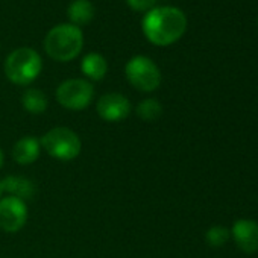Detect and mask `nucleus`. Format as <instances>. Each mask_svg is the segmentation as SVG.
<instances>
[{
  "label": "nucleus",
  "mask_w": 258,
  "mask_h": 258,
  "mask_svg": "<svg viewBox=\"0 0 258 258\" xmlns=\"http://www.w3.org/2000/svg\"><path fill=\"white\" fill-rule=\"evenodd\" d=\"M142 29L149 43L166 47L185 34L187 17L175 7H154L145 14Z\"/></svg>",
  "instance_id": "1"
},
{
  "label": "nucleus",
  "mask_w": 258,
  "mask_h": 258,
  "mask_svg": "<svg viewBox=\"0 0 258 258\" xmlns=\"http://www.w3.org/2000/svg\"><path fill=\"white\" fill-rule=\"evenodd\" d=\"M84 47V34L81 28L72 23H62L53 26L44 38L46 53L58 61L69 62L79 56Z\"/></svg>",
  "instance_id": "2"
},
{
  "label": "nucleus",
  "mask_w": 258,
  "mask_h": 258,
  "mask_svg": "<svg viewBox=\"0 0 258 258\" xmlns=\"http://www.w3.org/2000/svg\"><path fill=\"white\" fill-rule=\"evenodd\" d=\"M43 59L32 47H19L5 59V75L16 85H29L41 73Z\"/></svg>",
  "instance_id": "3"
},
{
  "label": "nucleus",
  "mask_w": 258,
  "mask_h": 258,
  "mask_svg": "<svg viewBox=\"0 0 258 258\" xmlns=\"http://www.w3.org/2000/svg\"><path fill=\"white\" fill-rule=\"evenodd\" d=\"M40 145L52 158L58 161H72L81 154L82 149V143L78 134L62 126L47 131L41 137Z\"/></svg>",
  "instance_id": "4"
},
{
  "label": "nucleus",
  "mask_w": 258,
  "mask_h": 258,
  "mask_svg": "<svg viewBox=\"0 0 258 258\" xmlns=\"http://www.w3.org/2000/svg\"><path fill=\"white\" fill-rule=\"evenodd\" d=\"M124 75L127 82L143 93L155 91L161 84V72L158 66L145 55H136L126 62Z\"/></svg>",
  "instance_id": "5"
},
{
  "label": "nucleus",
  "mask_w": 258,
  "mask_h": 258,
  "mask_svg": "<svg viewBox=\"0 0 258 258\" xmlns=\"http://www.w3.org/2000/svg\"><path fill=\"white\" fill-rule=\"evenodd\" d=\"M55 96L58 103L66 109L82 111L91 103L94 97V87L87 79H67L58 85Z\"/></svg>",
  "instance_id": "6"
},
{
  "label": "nucleus",
  "mask_w": 258,
  "mask_h": 258,
  "mask_svg": "<svg viewBox=\"0 0 258 258\" xmlns=\"http://www.w3.org/2000/svg\"><path fill=\"white\" fill-rule=\"evenodd\" d=\"M28 220V207L26 202L7 196L0 199V229L5 232H19Z\"/></svg>",
  "instance_id": "7"
},
{
  "label": "nucleus",
  "mask_w": 258,
  "mask_h": 258,
  "mask_svg": "<svg viewBox=\"0 0 258 258\" xmlns=\"http://www.w3.org/2000/svg\"><path fill=\"white\" fill-rule=\"evenodd\" d=\"M131 102L120 93H106L97 100L96 109L100 118L105 121H120L131 114Z\"/></svg>",
  "instance_id": "8"
},
{
  "label": "nucleus",
  "mask_w": 258,
  "mask_h": 258,
  "mask_svg": "<svg viewBox=\"0 0 258 258\" xmlns=\"http://www.w3.org/2000/svg\"><path fill=\"white\" fill-rule=\"evenodd\" d=\"M231 232L241 250L247 253H253L258 250V223H255L253 220L241 219L234 223Z\"/></svg>",
  "instance_id": "9"
},
{
  "label": "nucleus",
  "mask_w": 258,
  "mask_h": 258,
  "mask_svg": "<svg viewBox=\"0 0 258 258\" xmlns=\"http://www.w3.org/2000/svg\"><path fill=\"white\" fill-rule=\"evenodd\" d=\"M41 145L35 137H23L13 148V158L22 166H29L35 163L40 157Z\"/></svg>",
  "instance_id": "10"
},
{
  "label": "nucleus",
  "mask_w": 258,
  "mask_h": 258,
  "mask_svg": "<svg viewBox=\"0 0 258 258\" xmlns=\"http://www.w3.org/2000/svg\"><path fill=\"white\" fill-rule=\"evenodd\" d=\"M2 181V191L10 193V196L19 198L22 201L32 199L35 195V185L31 179L23 176H7Z\"/></svg>",
  "instance_id": "11"
},
{
  "label": "nucleus",
  "mask_w": 258,
  "mask_h": 258,
  "mask_svg": "<svg viewBox=\"0 0 258 258\" xmlns=\"http://www.w3.org/2000/svg\"><path fill=\"white\" fill-rule=\"evenodd\" d=\"M67 16L72 25L81 28L93 22L96 16V8L90 0H73L67 8Z\"/></svg>",
  "instance_id": "12"
},
{
  "label": "nucleus",
  "mask_w": 258,
  "mask_h": 258,
  "mask_svg": "<svg viewBox=\"0 0 258 258\" xmlns=\"http://www.w3.org/2000/svg\"><path fill=\"white\" fill-rule=\"evenodd\" d=\"M81 70L82 73L90 79V81H102L106 76L108 72V62L103 58V55L91 52L87 53L82 58L81 62Z\"/></svg>",
  "instance_id": "13"
},
{
  "label": "nucleus",
  "mask_w": 258,
  "mask_h": 258,
  "mask_svg": "<svg viewBox=\"0 0 258 258\" xmlns=\"http://www.w3.org/2000/svg\"><path fill=\"white\" fill-rule=\"evenodd\" d=\"M22 105L29 114L38 115V114H43L47 109L49 100H47V96L41 90L28 88L22 96Z\"/></svg>",
  "instance_id": "14"
},
{
  "label": "nucleus",
  "mask_w": 258,
  "mask_h": 258,
  "mask_svg": "<svg viewBox=\"0 0 258 258\" xmlns=\"http://www.w3.org/2000/svg\"><path fill=\"white\" fill-rule=\"evenodd\" d=\"M136 112H137L139 118H142L143 121H155L163 114V105L154 97L145 99L139 103Z\"/></svg>",
  "instance_id": "15"
},
{
  "label": "nucleus",
  "mask_w": 258,
  "mask_h": 258,
  "mask_svg": "<svg viewBox=\"0 0 258 258\" xmlns=\"http://www.w3.org/2000/svg\"><path fill=\"white\" fill-rule=\"evenodd\" d=\"M207 243L213 247L223 246L229 238V231L225 226H213L207 231Z\"/></svg>",
  "instance_id": "16"
},
{
  "label": "nucleus",
  "mask_w": 258,
  "mask_h": 258,
  "mask_svg": "<svg viewBox=\"0 0 258 258\" xmlns=\"http://www.w3.org/2000/svg\"><path fill=\"white\" fill-rule=\"evenodd\" d=\"M126 4L129 5L133 11L137 13H148L152 10L157 4V0H126Z\"/></svg>",
  "instance_id": "17"
},
{
  "label": "nucleus",
  "mask_w": 258,
  "mask_h": 258,
  "mask_svg": "<svg viewBox=\"0 0 258 258\" xmlns=\"http://www.w3.org/2000/svg\"><path fill=\"white\" fill-rule=\"evenodd\" d=\"M4 163H5V155H4V151L0 149V169L4 167Z\"/></svg>",
  "instance_id": "18"
},
{
  "label": "nucleus",
  "mask_w": 258,
  "mask_h": 258,
  "mask_svg": "<svg viewBox=\"0 0 258 258\" xmlns=\"http://www.w3.org/2000/svg\"><path fill=\"white\" fill-rule=\"evenodd\" d=\"M2 193H4L2 191V181H0V199H2Z\"/></svg>",
  "instance_id": "19"
}]
</instances>
